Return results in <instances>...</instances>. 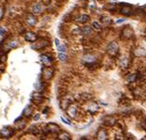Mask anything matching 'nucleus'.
I'll list each match as a JSON object with an SVG mask.
<instances>
[{
  "mask_svg": "<svg viewBox=\"0 0 146 140\" xmlns=\"http://www.w3.org/2000/svg\"><path fill=\"white\" fill-rule=\"evenodd\" d=\"M82 60H83V62H85L87 64H90V63H94L96 61V57L93 54H86V55L83 56Z\"/></svg>",
  "mask_w": 146,
  "mask_h": 140,
  "instance_id": "14",
  "label": "nucleus"
},
{
  "mask_svg": "<svg viewBox=\"0 0 146 140\" xmlns=\"http://www.w3.org/2000/svg\"><path fill=\"white\" fill-rule=\"evenodd\" d=\"M30 129H31V130H30V132H31V133H33V134H35V135H36V134H38V133H39V131H40V129H38V127H37V126H35V125H34V126H32Z\"/></svg>",
  "mask_w": 146,
  "mask_h": 140,
  "instance_id": "30",
  "label": "nucleus"
},
{
  "mask_svg": "<svg viewBox=\"0 0 146 140\" xmlns=\"http://www.w3.org/2000/svg\"><path fill=\"white\" fill-rule=\"evenodd\" d=\"M115 122H116V118L113 115H108L104 118V123L106 125H113L115 124Z\"/></svg>",
  "mask_w": 146,
  "mask_h": 140,
  "instance_id": "16",
  "label": "nucleus"
},
{
  "mask_svg": "<svg viewBox=\"0 0 146 140\" xmlns=\"http://www.w3.org/2000/svg\"><path fill=\"white\" fill-rule=\"evenodd\" d=\"M32 101L35 103V104H37V105H39V104H41L43 101H44V96L42 95V94H40V92H35L33 95H32Z\"/></svg>",
  "mask_w": 146,
  "mask_h": 140,
  "instance_id": "11",
  "label": "nucleus"
},
{
  "mask_svg": "<svg viewBox=\"0 0 146 140\" xmlns=\"http://www.w3.org/2000/svg\"><path fill=\"white\" fill-rule=\"evenodd\" d=\"M118 50H119V47H118V44L116 42H110L109 45L107 46V52L111 56H116L118 53Z\"/></svg>",
  "mask_w": 146,
  "mask_h": 140,
  "instance_id": "3",
  "label": "nucleus"
},
{
  "mask_svg": "<svg viewBox=\"0 0 146 140\" xmlns=\"http://www.w3.org/2000/svg\"><path fill=\"white\" fill-rule=\"evenodd\" d=\"M57 137H58V139H60V140H70V139H71V135H70L69 133L65 132V131L59 132L58 135H57Z\"/></svg>",
  "mask_w": 146,
  "mask_h": 140,
  "instance_id": "17",
  "label": "nucleus"
},
{
  "mask_svg": "<svg viewBox=\"0 0 146 140\" xmlns=\"http://www.w3.org/2000/svg\"><path fill=\"white\" fill-rule=\"evenodd\" d=\"M39 118H40V113H38V114H36V115L34 116V119H35V120H38Z\"/></svg>",
  "mask_w": 146,
  "mask_h": 140,
  "instance_id": "36",
  "label": "nucleus"
},
{
  "mask_svg": "<svg viewBox=\"0 0 146 140\" xmlns=\"http://www.w3.org/2000/svg\"><path fill=\"white\" fill-rule=\"evenodd\" d=\"M123 21H124V19H122V20H118L117 23H121V22H123Z\"/></svg>",
  "mask_w": 146,
  "mask_h": 140,
  "instance_id": "37",
  "label": "nucleus"
},
{
  "mask_svg": "<svg viewBox=\"0 0 146 140\" xmlns=\"http://www.w3.org/2000/svg\"><path fill=\"white\" fill-rule=\"evenodd\" d=\"M132 35H133V30L130 26H125L121 31V38L124 40L130 39L132 37Z\"/></svg>",
  "mask_w": 146,
  "mask_h": 140,
  "instance_id": "5",
  "label": "nucleus"
},
{
  "mask_svg": "<svg viewBox=\"0 0 146 140\" xmlns=\"http://www.w3.org/2000/svg\"><path fill=\"white\" fill-rule=\"evenodd\" d=\"M32 114H33V108L30 107V106L26 107L24 109V111H23V115L26 116V117H30Z\"/></svg>",
  "mask_w": 146,
  "mask_h": 140,
  "instance_id": "18",
  "label": "nucleus"
},
{
  "mask_svg": "<svg viewBox=\"0 0 146 140\" xmlns=\"http://www.w3.org/2000/svg\"><path fill=\"white\" fill-rule=\"evenodd\" d=\"M58 58H59V60H61V61H66L67 56L65 55V52H59V53H58Z\"/></svg>",
  "mask_w": 146,
  "mask_h": 140,
  "instance_id": "29",
  "label": "nucleus"
},
{
  "mask_svg": "<svg viewBox=\"0 0 146 140\" xmlns=\"http://www.w3.org/2000/svg\"><path fill=\"white\" fill-rule=\"evenodd\" d=\"M15 124L17 125V127H18L19 129H22V128L26 125V121H25V120H23L21 117H19L17 120H15Z\"/></svg>",
  "mask_w": 146,
  "mask_h": 140,
  "instance_id": "23",
  "label": "nucleus"
},
{
  "mask_svg": "<svg viewBox=\"0 0 146 140\" xmlns=\"http://www.w3.org/2000/svg\"><path fill=\"white\" fill-rule=\"evenodd\" d=\"M101 22L103 23L104 26H109V25L112 23V20H111V18L108 17V16H102V17H101Z\"/></svg>",
  "mask_w": 146,
  "mask_h": 140,
  "instance_id": "24",
  "label": "nucleus"
},
{
  "mask_svg": "<svg viewBox=\"0 0 146 140\" xmlns=\"http://www.w3.org/2000/svg\"><path fill=\"white\" fill-rule=\"evenodd\" d=\"M120 66L123 67V68H126L128 66V60H127L126 57H122L120 59Z\"/></svg>",
  "mask_w": 146,
  "mask_h": 140,
  "instance_id": "26",
  "label": "nucleus"
},
{
  "mask_svg": "<svg viewBox=\"0 0 146 140\" xmlns=\"http://www.w3.org/2000/svg\"><path fill=\"white\" fill-rule=\"evenodd\" d=\"M5 33H6V31L4 28H0V36H4Z\"/></svg>",
  "mask_w": 146,
  "mask_h": 140,
  "instance_id": "34",
  "label": "nucleus"
},
{
  "mask_svg": "<svg viewBox=\"0 0 146 140\" xmlns=\"http://www.w3.org/2000/svg\"><path fill=\"white\" fill-rule=\"evenodd\" d=\"M5 60H6V54L4 53L3 55L0 56V61H1V62H5Z\"/></svg>",
  "mask_w": 146,
  "mask_h": 140,
  "instance_id": "33",
  "label": "nucleus"
},
{
  "mask_svg": "<svg viewBox=\"0 0 146 140\" xmlns=\"http://www.w3.org/2000/svg\"><path fill=\"white\" fill-rule=\"evenodd\" d=\"M37 22H38V20H37L35 14H27V15H26V23H27L29 26L34 27V26H36Z\"/></svg>",
  "mask_w": 146,
  "mask_h": 140,
  "instance_id": "9",
  "label": "nucleus"
},
{
  "mask_svg": "<svg viewBox=\"0 0 146 140\" xmlns=\"http://www.w3.org/2000/svg\"><path fill=\"white\" fill-rule=\"evenodd\" d=\"M48 41L47 40H44V39H40V40H36L35 42H33L31 47L35 50H40V49H43L44 47H46L48 45Z\"/></svg>",
  "mask_w": 146,
  "mask_h": 140,
  "instance_id": "1",
  "label": "nucleus"
},
{
  "mask_svg": "<svg viewBox=\"0 0 146 140\" xmlns=\"http://www.w3.org/2000/svg\"><path fill=\"white\" fill-rule=\"evenodd\" d=\"M4 13H5L4 8H3V7H0V20H2V19H3V17H4Z\"/></svg>",
  "mask_w": 146,
  "mask_h": 140,
  "instance_id": "32",
  "label": "nucleus"
},
{
  "mask_svg": "<svg viewBox=\"0 0 146 140\" xmlns=\"http://www.w3.org/2000/svg\"><path fill=\"white\" fill-rule=\"evenodd\" d=\"M33 14H36V15H38V14H41L42 12H43V6L40 4V3H38V4H36L34 7H33Z\"/></svg>",
  "mask_w": 146,
  "mask_h": 140,
  "instance_id": "19",
  "label": "nucleus"
},
{
  "mask_svg": "<svg viewBox=\"0 0 146 140\" xmlns=\"http://www.w3.org/2000/svg\"><path fill=\"white\" fill-rule=\"evenodd\" d=\"M45 130L47 132H51V133H59L60 132V127H59V125H57L54 122H49V123H47Z\"/></svg>",
  "mask_w": 146,
  "mask_h": 140,
  "instance_id": "7",
  "label": "nucleus"
},
{
  "mask_svg": "<svg viewBox=\"0 0 146 140\" xmlns=\"http://www.w3.org/2000/svg\"><path fill=\"white\" fill-rule=\"evenodd\" d=\"M136 80V75L135 74H130L126 77V81L127 82H134Z\"/></svg>",
  "mask_w": 146,
  "mask_h": 140,
  "instance_id": "27",
  "label": "nucleus"
},
{
  "mask_svg": "<svg viewBox=\"0 0 146 140\" xmlns=\"http://www.w3.org/2000/svg\"><path fill=\"white\" fill-rule=\"evenodd\" d=\"M70 104H71V100H70V99L63 98V101H62V103H61V108L66 110V109H67V107H68Z\"/></svg>",
  "mask_w": 146,
  "mask_h": 140,
  "instance_id": "25",
  "label": "nucleus"
},
{
  "mask_svg": "<svg viewBox=\"0 0 146 140\" xmlns=\"http://www.w3.org/2000/svg\"><path fill=\"white\" fill-rule=\"evenodd\" d=\"M57 50L59 52H65L66 51V47L63 44H59V45H57Z\"/></svg>",
  "mask_w": 146,
  "mask_h": 140,
  "instance_id": "31",
  "label": "nucleus"
},
{
  "mask_svg": "<svg viewBox=\"0 0 146 140\" xmlns=\"http://www.w3.org/2000/svg\"><path fill=\"white\" fill-rule=\"evenodd\" d=\"M93 31H92V28L89 27V26H85V27H82L80 29V34L82 35H85V36H90L92 35Z\"/></svg>",
  "mask_w": 146,
  "mask_h": 140,
  "instance_id": "15",
  "label": "nucleus"
},
{
  "mask_svg": "<svg viewBox=\"0 0 146 140\" xmlns=\"http://www.w3.org/2000/svg\"><path fill=\"white\" fill-rule=\"evenodd\" d=\"M18 45H19V42H18L17 40H11V41H9L8 42L5 43L4 50L7 51V50H9V49H11V48H16Z\"/></svg>",
  "mask_w": 146,
  "mask_h": 140,
  "instance_id": "10",
  "label": "nucleus"
},
{
  "mask_svg": "<svg viewBox=\"0 0 146 140\" xmlns=\"http://www.w3.org/2000/svg\"><path fill=\"white\" fill-rule=\"evenodd\" d=\"M53 74H54V69L50 66H45L42 71V76L44 81H49L53 77Z\"/></svg>",
  "mask_w": 146,
  "mask_h": 140,
  "instance_id": "2",
  "label": "nucleus"
},
{
  "mask_svg": "<svg viewBox=\"0 0 146 140\" xmlns=\"http://www.w3.org/2000/svg\"><path fill=\"white\" fill-rule=\"evenodd\" d=\"M66 112H67V114H68L69 117L74 118V117H76V115L78 113V110H77V108L74 105H71L70 104L67 107V109H66Z\"/></svg>",
  "mask_w": 146,
  "mask_h": 140,
  "instance_id": "6",
  "label": "nucleus"
},
{
  "mask_svg": "<svg viewBox=\"0 0 146 140\" xmlns=\"http://www.w3.org/2000/svg\"><path fill=\"white\" fill-rule=\"evenodd\" d=\"M15 131L11 127H3L0 130V136H2L3 138H10L14 135Z\"/></svg>",
  "mask_w": 146,
  "mask_h": 140,
  "instance_id": "4",
  "label": "nucleus"
},
{
  "mask_svg": "<svg viewBox=\"0 0 146 140\" xmlns=\"http://www.w3.org/2000/svg\"><path fill=\"white\" fill-rule=\"evenodd\" d=\"M61 120H62V121L64 122V123H66V124H68V125H70V124H71V122H70V121H68V120H66V119H65V118H63V117H61Z\"/></svg>",
  "mask_w": 146,
  "mask_h": 140,
  "instance_id": "35",
  "label": "nucleus"
},
{
  "mask_svg": "<svg viewBox=\"0 0 146 140\" xmlns=\"http://www.w3.org/2000/svg\"><path fill=\"white\" fill-rule=\"evenodd\" d=\"M89 19H90V17L88 16V15H86V14H83V15H81V16H79V18H78V22L79 23H81V24H85V23H87L88 21H89Z\"/></svg>",
  "mask_w": 146,
  "mask_h": 140,
  "instance_id": "22",
  "label": "nucleus"
},
{
  "mask_svg": "<svg viewBox=\"0 0 146 140\" xmlns=\"http://www.w3.org/2000/svg\"><path fill=\"white\" fill-rule=\"evenodd\" d=\"M119 13L123 16H130L132 14V7L128 4H123L119 10Z\"/></svg>",
  "mask_w": 146,
  "mask_h": 140,
  "instance_id": "8",
  "label": "nucleus"
},
{
  "mask_svg": "<svg viewBox=\"0 0 146 140\" xmlns=\"http://www.w3.org/2000/svg\"><path fill=\"white\" fill-rule=\"evenodd\" d=\"M99 107L96 103H91L89 106H88V112H91V113H95L97 111H98Z\"/></svg>",
  "mask_w": 146,
  "mask_h": 140,
  "instance_id": "20",
  "label": "nucleus"
},
{
  "mask_svg": "<svg viewBox=\"0 0 146 140\" xmlns=\"http://www.w3.org/2000/svg\"><path fill=\"white\" fill-rule=\"evenodd\" d=\"M92 27H93L95 30H97V31H100V30L102 29L101 24H99V22H93V23H92Z\"/></svg>",
  "mask_w": 146,
  "mask_h": 140,
  "instance_id": "28",
  "label": "nucleus"
},
{
  "mask_svg": "<svg viewBox=\"0 0 146 140\" xmlns=\"http://www.w3.org/2000/svg\"><path fill=\"white\" fill-rule=\"evenodd\" d=\"M25 40L27 41V42H35L38 38H37V35L34 33V32H31V31H28V32H26L25 33Z\"/></svg>",
  "mask_w": 146,
  "mask_h": 140,
  "instance_id": "12",
  "label": "nucleus"
},
{
  "mask_svg": "<svg viewBox=\"0 0 146 140\" xmlns=\"http://www.w3.org/2000/svg\"><path fill=\"white\" fill-rule=\"evenodd\" d=\"M41 61L44 66H50L52 63V58L47 54H43L41 56Z\"/></svg>",
  "mask_w": 146,
  "mask_h": 140,
  "instance_id": "13",
  "label": "nucleus"
},
{
  "mask_svg": "<svg viewBox=\"0 0 146 140\" xmlns=\"http://www.w3.org/2000/svg\"><path fill=\"white\" fill-rule=\"evenodd\" d=\"M97 138L100 139V140H105V139H107V132H106V130H105V129L99 130L98 133H97Z\"/></svg>",
  "mask_w": 146,
  "mask_h": 140,
  "instance_id": "21",
  "label": "nucleus"
}]
</instances>
